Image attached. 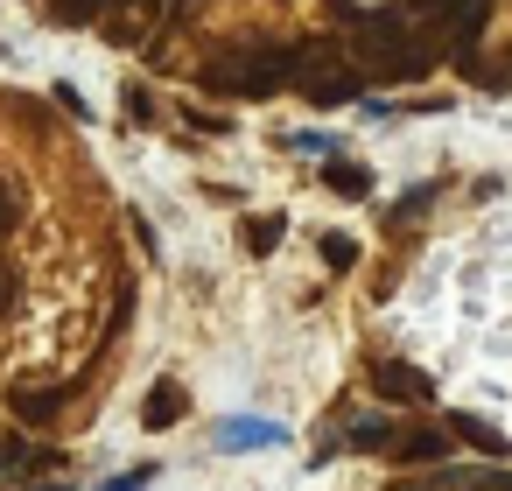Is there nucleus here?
<instances>
[{
	"mask_svg": "<svg viewBox=\"0 0 512 491\" xmlns=\"http://www.w3.org/2000/svg\"><path fill=\"white\" fill-rule=\"evenodd\" d=\"M372 386H379L386 400H428V372H414V365H400V358H386V365L372 372Z\"/></svg>",
	"mask_w": 512,
	"mask_h": 491,
	"instance_id": "nucleus-1",
	"label": "nucleus"
},
{
	"mask_svg": "<svg viewBox=\"0 0 512 491\" xmlns=\"http://www.w3.org/2000/svg\"><path fill=\"white\" fill-rule=\"evenodd\" d=\"M57 407H64V386H22V393H15V414L36 421V428L57 421Z\"/></svg>",
	"mask_w": 512,
	"mask_h": 491,
	"instance_id": "nucleus-2",
	"label": "nucleus"
},
{
	"mask_svg": "<svg viewBox=\"0 0 512 491\" xmlns=\"http://www.w3.org/2000/svg\"><path fill=\"white\" fill-rule=\"evenodd\" d=\"M176 414H183V386H176V379H155V393L141 400V421H148V428H169Z\"/></svg>",
	"mask_w": 512,
	"mask_h": 491,
	"instance_id": "nucleus-3",
	"label": "nucleus"
},
{
	"mask_svg": "<svg viewBox=\"0 0 512 491\" xmlns=\"http://www.w3.org/2000/svg\"><path fill=\"white\" fill-rule=\"evenodd\" d=\"M442 449H449V435H442V428H414V435H400V442H393V456H400V463H435Z\"/></svg>",
	"mask_w": 512,
	"mask_h": 491,
	"instance_id": "nucleus-4",
	"label": "nucleus"
},
{
	"mask_svg": "<svg viewBox=\"0 0 512 491\" xmlns=\"http://www.w3.org/2000/svg\"><path fill=\"white\" fill-rule=\"evenodd\" d=\"M323 183L337 197H372V169H358V162H323Z\"/></svg>",
	"mask_w": 512,
	"mask_h": 491,
	"instance_id": "nucleus-5",
	"label": "nucleus"
},
{
	"mask_svg": "<svg viewBox=\"0 0 512 491\" xmlns=\"http://www.w3.org/2000/svg\"><path fill=\"white\" fill-rule=\"evenodd\" d=\"M218 442L225 449H260V442H281V428H267V421H225Z\"/></svg>",
	"mask_w": 512,
	"mask_h": 491,
	"instance_id": "nucleus-6",
	"label": "nucleus"
},
{
	"mask_svg": "<svg viewBox=\"0 0 512 491\" xmlns=\"http://www.w3.org/2000/svg\"><path fill=\"white\" fill-rule=\"evenodd\" d=\"M456 428H463V442H477L484 456H505V435H498L491 421H456Z\"/></svg>",
	"mask_w": 512,
	"mask_h": 491,
	"instance_id": "nucleus-7",
	"label": "nucleus"
},
{
	"mask_svg": "<svg viewBox=\"0 0 512 491\" xmlns=\"http://www.w3.org/2000/svg\"><path fill=\"white\" fill-rule=\"evenodd\" d=\"M281 232H288L281 218H253V225H246V239H253V253H274V246H281Z\"/></svg>",
	"mask_w": 512,
	"mask_h": 491,
	"instance_id": "nucleus-8",
	"label": "nucleus"
},
{
	"mask_svg": "<svg viewBox=\"0 0 512 491\" xmlns=\"http://www.w3.org/2000/svg\"><path fill=\"white\" fill-rule=\"evenodd\" d=\"M99 8H106V0H50V15H57V22H92Z\"/></svg>",
	"mask_w": 512,
	"mask_h": 491,
	"instance_id": "nucleus-9",
	"label": "nucleus"
},
{
	"mask_svg": "<svg viewBox=\"0 0 512 491\" xmlns=\"http://www.w3.org/2000/svg\"><path fill=\"white\" fill-rule=\"evenodd\" d=\"M316 246H323V260H330V267H351V260H358V246H351L344 232H323Z\"/></svg>",
	"mask_w": 512,
	"mask_h": 491,
	"instance_id": "nucleus-10",
	"label": "nucleus"
},
{
	"mask_svg": "<svg viewBox=\"0 0 512 491\" xmlns=\"http://www.w3.org/2000/svg\"><path fill=\"white\" fill-rule=\"evenodd\" d=\"M15 295H22V281H15V260H0V316H15Z\"/></svg>",
	"mask_w": 512,
	"mask_h": 491,
	"instance_id": "nucleus-11",
	"label": "nucleus"
},
{
	"mask_svg": "<svg viewBox=\"0 0 512 491\" xmlns=\"http://www.w3.org/2000/svg\"><path fill=\"white\" fill-rule=\"evenodd\" d=\"M386 442V421H351V449H379Z\"/></svg>",
	"mask_w": 512,
	"mask_h": 491,
	"instance_id": "nucleus-12",
	"label": "nucleus"
},
{
	"mask_svg": "<svg viewBox=\"0 0 512 491\" xmlns=\"http://www.w3.org/2000/svg\"><path fill=\"white\" fill-rule=\"evenodd\" d=\"M15 218H22V197H15L8 183H0V232H15Z\"/></svg>",
	"mask_w": 512,
	"mask_h": 491,
	"instance_id": "nucleus-13",
	"label": "nucleus"
},
{
	"mask_svg": "<svg viewBox=\"0 0 512 491\" xmlns=\"http://www.w3.org/2000/svg\"><path fill=\"white\" fill-rule=\"evenodd\" d=\"M148 477H155V470H148V463H141V470H127V477H113V484H106V491H141V484H148Z\"/></svg>",
	"mask_w": 512,
	"mask_h": 491,
	"instance_id": "nucleus-14",
	"label": "nucleus"
},
{
	"mask_svg": "<svg viewBox=\"0 0 512 491\" xmlns=\"http://www.w3.org/2000/svg\"><path fill=\"white\" fill-rule=\"evenodd\" d=\"M50 491H71V484H50Z\"/></svg>",
	"mask_w": 512,
	"mask_h": 491,
	"instance_id": "nucleus-15",
	"label": "nucleus"
}]
</instances>
